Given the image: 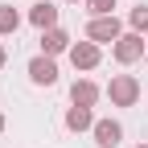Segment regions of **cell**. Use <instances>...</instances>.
<instances>
[{
    "instance_id": "obj_8",
    "label": "cell",
    "mask_w": 148,
    "mask_h": 148,
    "mask_svg": "<svg viewBox=\"0 0 148 148\" xmlns=\"http://www.w3.org/2000/svg\"><path fill=\"white\" fill-rule=\"evenodd\" d=\"M70 45H74V41H70V33H66L62 25H58V29H45V33H41V53H45V58L70 53Z\"/></svg>"
},
{
    "instance_id": "obj_6",
    "label": "cell",
    "mask_w": 148,
    "mask_h": 148,
    "mask_svg": "<svg viewBox=\"0 0 148 148\" xmlns=\"http://www.w3.org/2000/svg\"><path fill=\"white\" fill-rule=\"evenodd\" d=\"M90 136H95V144L99 148H119L123 144V123L119 119H95V127H90Z\"/></svg>"
},
{
    "instance_id": "obj_2",
    "label": "cell",
    "mask_w": 148,
    "mask_h": 148,
    "mask_svg": "<svg viewBox=\"0 0 148 148\" xmlns=\"http://www.w3.org/2000/svg\"><path fill=\"white\" fill-rule=\"evenodd\" d=\"M144 53H148V41H144V33H132V29H127V33L119 37V41L111 45V58H115L119 66H132V62H140Z\"/></svg>"
},
{
    "instance_id": "obj_3",
    "label": "cell",
    "mask_w": 148,
    "mask_h": 148,
    "mask_svg": "<svg viewBox=\"0 0 148 148\" xmlns=\"http://www.w3.org/2000/svg\"><path fill=\"white\" fill-rule=\"evenodd\" d=\"M86 37L90 41H99V45H115L119 37H123V25H119V16H90V25H86Z\"/></svg>"
},
{
    "instance_id": "obj_4",
    "label": "cell",
    "mask_w": 148,
    "mask_h": 148,
    "mask_svg": "<svg viewBox=\"0 0 148 148\" xmlns=\"http://www.w3.org/2000/svg\"><path fill=\"white\" fill-rule=\"evenodd\" d=\"M66 58H70L74 70H95V66L103 62V49H99V41H90V37H86V41H74V45H70Z\"/></svg>"
},
{
    "instance_id": "obj_18",
    "label": "cell",
    "mask_w": 148,
    "mask_h": 148,
    "mask_svg": "<svg viewBox=\"0 0 148 148\" xmlns=\"http://www.w3.org/2000/svg\"><path fill=\"white\" fill-rule=\"evenodd\" d=\"M136 148H148V144H136Z\"/></svg>"
},
{
    "instance_id": "obj_13",
    "label": "cell",
    "mask_w": 148,
    "mask_h": 148,
    "mask_svg": "<svg viewBox=\"0 0 148 148\" xmlns=\"http://www.w3.org/2000/svg\"><path fill=\"white\" fill-rule=\"evenodd\" d=\"M82 4H86L90 16H115V4H119V0H82Z\"/></svg>"
},
{
    "instance_id": "obj_15",
    "label": "cell",
    "mask_w": 148,
    "mask_h": 148,
    "mask_svg": "<svg viewBox=\"0 0 148 148\" xmlns=\"http://www.w3.org/2000/svg\"><path fill=\"white\" fill-rule=\"evenodd\" d=\"M4 127H8V119H4V111H0V132H4Z\"/></svg>"
},
{
    "instance_id": "obj_16",
    "label": "cell",
    "mask_w": 148,
    "mask_h": 148,
    "mask_svg": "<svg viewBox=\"0 0 148 148\" xmlns=\"http://www.w3.org/2000/svg\"><path fill=\"white\" fill-rule=\"evenodd\" d=\"M66 4H78V0H66Z\"/></svg>"
},
{
    "instance_id": "obj_11",
    "label": "cell",
    "mask_w": 148,
    "mask_h": 148,
    "mask_svg": "<svg viewBox=\"0 0 148 148\" xmlns=\"http://www.w3.org/2000/svg\"><path fill=\"white\" fill-rule=\"evenodd\" d=\"M16 29H21V12L12 4H0V37H12Z\"/></svg>"
},
{
    "instance_id": "obj_1",
    "label": "cell",
    "mask_w": 148,
    "mask_h": 148,
    "mask_svg": "<svg viewBox=\"0 0 148 148\" xmlns=\"http://www.w3.org/2000/svg\"><path fill=\"white\" fill-rule=\"evenodd\" d=\"M103 95L111 99V107H136L140 103V78L136 74H111Z\"/></svg>"
},
{
    "instance_id": "obj_10",
    "label": "cell",
    "mask_w": 148,
    "mask_h": 148,
    "mask_svg": "<svg viewBox=\"0 0 148 148\" xmlns=\"http://www.w3.org/2000/svg\"><path fill=\"white\" fill-rule=\"evenodd\" d=\"M29 25H37V29H58V8L49 4V0H37V4L29 8Z\"/></svg>"
},
{
    "instance_id": "obj_7",
    "label": "cell",
    "mask_w": 148,
    "mask_h": 148,
    "mask_svg": "<svg viewBox=\"0 0 148 148\" xmlns=\"http://www.w3.org/2000/svg\"><path fill=\"white\" fill-rule=\"evenodd\" d=\"M99 99H103V86H99V82L74 78V86H70V103H74V107H95Z\"/></svg>"
},
{
    "instance_id": "obj_12",
    "label": "cell",
    "mask_w": 148,
    "mask_h": 148,
    "mask_svg": "<svg viewBox=\"0 0 148 148\" xmlns=\"http://www.w3.org/2000/svg\"><path fill=\"white\" fill-rule=\"evenodd\" d=\"M127 25H132V33H148V4H136L127 12Z\"/></svg>"
},
{
    "instance_id": "obj_14",
    "label": "cell",
    "mask_w": 148,
    "mask_h": 148,
    "mask_svg": "<svg viewBox=\"0 0 148 148\" xmlns=\"http://www.w3.org/2000/svg\"><path fill=\"white\" fill-rule=\"evenodd\" d=\"M4 62H8V49H4V45H0V70H4Z\"/></svg>"
},
{
    "instance_id": "obj_17",
    "label": "cell",
    "mask_w": 148,
    "mask_h": 148,
    "mask_svg": "<svg viewBox=\"0 0 148 148\" xmlns=\"http://www.w3.org/2000/svg\"><path fill=\"white\" fill-rule=\"evenodd\" d=\"M144 66H148V53H144Z\"/></svg>"
},
{
    "instance_id": "obj_9",
    "label": "cell",
    "mask_w": 148,
    "mask_h": 148,
    "mask_svg": "<svg viewBox=\"0 0 148 148\" xmlns=\"http://www.w3.org/2000/svg\"><path fill=\"white\" fill-rule=\"evenodd\" d=\"M95 127V107H66V132H90Z\"/></svg>"
},
{
    "instance_id": "obj_5",
    "label": "cell",
    "mask_w": 148,
    "mask_h": 148,
    "mask_svg": "<svg viewBox=\"0 0 148 148\" xmlns=\"http://www.w3.org/2000/svg\"><path fill=\"white\" fill-rule=\"evenodd\" d=\"M29 82L33 86H53L58 82V62L53 58H45V53H37V58H29Z\"/></svg>"
}]
</instances>
